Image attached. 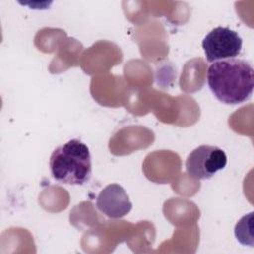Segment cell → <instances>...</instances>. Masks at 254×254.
I'll return each mask as SVG.
<instances>
[{"label":"cell","instance_id":"4","mask_svg":"<svg viewBox=\"0 0 254 254\" xmlns=\"http://www.w3.org/2000/svg\"><path fill=\"white\" fill-rule=\"evenodd\" d=\"M202 49L210 63L234 59L241 53L242 39L237 32L227 27H216L204 37Z\"/></svg>","mask_w":254,"mask_h":254},{"label":"cell","instance_id":"6","mask_svg":"<svg viewBox=\"0 0 254 254\" xmlns=\"http://www.w3.org/2000/svg\"><path fill=\"white\" fill-rule=\"evenodd\" d=\"M253 212L242 216L236 223L234 228V234L236 239L244 246L252 247L253 243V231H252Z\"/></svg>","mask_w":254,"mask_h":254},{"label":"cell","instance_id":"2","mask_svg":"<svg viewBox=\"0 0 254 254\" xmlns=\"http://www.w3.org/2000/svg\"><path fill=\"white\" fill-rule=\"evenodd\" d=\"M53 178L61 184L83 185L92 172L88 147L78 139H71L54 150L50 158Z\"/></svg>","mask_w":254,"mask_h":254},{"label":"cell","instance_id":"1","mask_svg":"<svg viewBox=\"0 0 254 254\" xmlns=\"http://www.w3.org/2000/svg\"><path fill=\"white\" fill-rule=\"evenodd\" d=\"M207 84L220 102L239 104L249 99L252 94L254 70L243 60L217 61L207 69Z\"/></svg>","mask_w":254,"mask_h":254},{"label":"cell","instance_id":"5","mask_svg":"<svg viewBox=\"0 0 254 254\" xmlns=\"http://www.w3.org/2000/svg\"><path fill=\"white\" fill-rule=\"evenodd\" d=\"M97 209L109 218H121L132 209V202L125 190L118 184H109L98 193Z\"/></svg>","mask_w":254,"mask_h":254},{"label":"cell","instance_id":"3","mask_svg":"<svg viewBox=\"0 0 254 254\" xmlns=\"http://www.w3.org/2000/svg\"><path fill=\"white\" fill-rule=\"evenodd\" d=\"M227 163L225 152L210 145H201L192 150L187 158V173L196 180L210 179L218 171L224 169Z\"/></svg>","mask_w":254,"mask_h":254}]
</instances>
